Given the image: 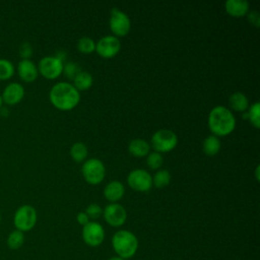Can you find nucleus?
<instances>
[{
  "instance_id": "1",
  "label": "nucleus",
  "mask_w": 260,
  "mask_h": 260,
  "mask_svg": "<svg viewBox=\"0 0 260 260\" xmlns=\"http://www.w3.org/2000/svg\"><path fill=\"white\" fill-rule=\"evenodd\" d=\"M49 99L55 108L61 111H69L77 106L80 101V94L73 84L58 82L50 89Z\"/></svg>"
},
{
  "instance_id": "2",
  "label": "nucleus",
  "mask_w": 260,
  "mask_h": 260,
  "mask_svg": "<svg viewBox=\"0 0 260 260\" xmlns=\"http://www.w3.org/2000/svg\"><path fill=\"white\" fill-rule=\"evenodd\" d=\"M208 127L215 136H225L232 133L236 127L234 114L223 106L214 107L208 115Z\"/></svg>"
},
{
  "instance_id": "3",
  "label": "nucleus",
  "mask_w": 260,
  "mask_h": 260,
  "mask_svg": "<svg viewBox=\"0 0 260 260\" xmlns=\"http://www.w3.org/2000/svg\"><path fill=\"white\" fill-rule=\"evenodd\" d=\"M138 239L130 231L120 230L112 238V247L117 256L126 260L133 257L138 250Z\"/></svg>"
},
{
  "instance_id": "4",
  "label": "nucleus",
  "mask_w": 260,
  "mask_h": 260,
  "mask_svg": "<svg viewBox=\"0 0 260 260\" xmlns=\"http://www.w3.org/2000/svg\"><path fill=\"white\" fill-rule=\"evenodd\" d=\"M38 220V213L34 206L29 204L20 205L14 212L13 224L15 230L22 233L32 230Z\"/></svg>"
},
{
  "instance_id": "5",
  "label": "nucleus",
  "mask_w": 260,
  "mask_h": 260,
  "mask_svg": "<svg viewBox=\"0 0 260 260\" xmlns=\"http://www.w3.org/2000/svg\"><path fill=\"white\" fill-rule=\"evenodd\" d=\"M178 143L175 132L169 129H159L151 137V146L156 152H168L173 150Z\"/></svg>"
},
{
  "instance_id": "6",
  "label": "nucleus",
  "mask_w": 260,
  "mask_h": 260,
  "mask_svg": "<svg viewBox=\"0 0 260 260\" xmlns=\"http://www.w3.org/2000/svg\"><path fill=\"white\" fill-rule=\"evenodd\" d=\"M81 173L88 184L96 185L104 180L106 176V168L101 159L89 158L83 162Z\"/></svg>"
},
{
  "instance_id": "7",
  "label": "nucleus",
  "mask_w": 260,
  "mask_h": 260,
  "mask_svg": "<svg viewBox=\"0 0 260 260\" xmlns=\"http://www.w3.org/2000/svg\"><path fill=\"white\" fill-rule=\"evenodd\" d=\"M63 62L55 56H45L38 64V71L47 79H55L63 72Z\"/></svg>"
},
{
  "instance_id": "8",
  "label": "nucleus",
  "mask_w": 260,
  "mask_h": 260,
  "mask_svg": "<svg viewBox=\"0 0 260 260\" xmlns=\"http://www.w3.org/2000/svg\"><path fill=\"white\" fill-rule=\"evenodd\" d=\"M131 27L130 18L126 13L119 10L118 8L114 7L111 10V17H110V28L115 36L124 37L126 36Z\"/></svg>"
},
{
  "instance_id": "9",
  "label": "nucleus",
  "mask_w": 260,
  "mask_h": 260,
  "mask_svg": "<svg viewBox=\"0 0 260 260\" xmlns=\"http://www.w3.org/2000/svg\"><path fill=\"white\" fill-rule=\"evenodd\" d=\"M82 239L89 247H98L105 240V230L101 223L89 221L82 228Z\"/></svg>"
},
{
  "instance_id": "10",
  "label": "nucleus",
  "mask_w": 260,
  "mask_h": 260,
  "mask_svg": "<svg viewBox=\"0 0 260 260\" xmlns=\"http://www.w3.org/2000/svg\"><path fill=\"white\" fill-rule=\"evenodd\" d=\"M128 185L136 191L146 192L152 186V177L143 169H136L129 173L127 177Z\"/></svg>"
},
{
  "instance_id": "11",
  "label": "nucleus",
  "mask_w": 260,
  "mask_h": 260,
  "mask_svg": "<svg viewBox=\"0 0 260 260\" xmlns=\"http://www.w3.org/2000/svg\"><path fill=\"white\" fill-rule=\"evenodd\" d=\"M103 215L106 222L114 228H119L123 225L127 218L126 209L118 203L108 204L103 209Z\"/></svg>"
},
{
  "instance_id": "12",
  "label": "nucleus",
  "mask_w": 260,
  "mask_h": 260,
  "mask_svg": "<svg viewBox=\"0 0 260 260\" xmlns=\"http://www.w3.org/2000/svg\"><path fill=\"white\" fill-rule=\"evenodd\" d=\"M121 48V43L115 36H106L98 41L95 44L96 53L106 59L116 56Z\"/></svg>"
},
{
  "instance_id": "13",
  "label": "nucleus",
  "mask_w": 260,
  "mask_h": 260,
  "mask_svg": "<svg viewBox=\"0 0 260 260\" xmlns=\"http://www.w3.org/2000/svg\"><path fill=\"white\" fill-rule=\"evenodd\" d=\"M24 87L19 82H9L0 93L2 103L7 106H14L21 102L24 96Z\"/></svg>"
},
{
  "instance_id": "14",
  "label": "nucleus",
  "mask_w": 260,
  "mask_h": 260,
  "mask_svg": "<svg viewBox=\"0 0 260 260\" xmlns=\"http://www.w3.org/2000/svg\"><path fill=\"white\" fill-rule=\"evenodd\" d=\"M19 78L24 82H32L39 75L38 66L30 59H21L16 67Z\"/></svg>"
},
{
  "instance_id": "15",
  "label": "nucleus",
  "mask_w": 260,
  "mask_h": 260,
  "mask_svg": "<svg viewBox=\"0 0 260 260\" xmlns=\"http://www.w3.org/2000/svg\"><path fill=\"white\" fill-rule=\"evenodd\" d=\"M225 11L234 17H242L249 10V3L246 0H228L224 3Z\"/></svg>"
},
{
  "instance_id": "16",
  "label": "nucleus",
  "mask_w": 260,
  "mask_h": 260,
  "mask_svg": "<svg viewBox=\"0 0 260 260\" xmlns=\"http://www.w3.org/2000/svg\"><path fill=\"white\" fill-rule=\"evenodd\" d=\"M125 193V188L123 184L119 181H112L110 182L104 189V196L107 200L115 203L116 201L120 200Z\"/></svg>"
},
{
  "instance_id": "17",
  "label": "nucleus",
  "mask_w": 260,
  "mask_h": 260,
  "mask_svg": "<svg viewBox=\"0 0 260 260\" xmlns=\"http://www.w3.org/2000/svg\"><path fill=\"white\" fill-rule=\"evenodd\" d=\"M150 149L149 144L141 138H135L130 141L128 145L129 152L136 157H143L148 154Z\"/></svg>"
},
{
  "instance_id": "18",
  "label": "nucleus",
  "mask_w": 260,
  "mask_h": 260,
  "mask_svg": "<svg viewBox=\"0 0 260 260\" xmlns=\"http://www.w3.org/2000/svg\"><path fill=\"white\" fill-rule=\"evenodd\" d=\"M230 106L237 112H244L249 107V101L247 96L242 92H234L229 99Z\"/></svg>"
},
{
  "instance_id": "19",
  "label": "nucleus",
  "mask_w": 260,
  "mask_h": 260,
  "mask_svg": "<svg viewBox=\"0 0 260 260\" xmlns=\"http://www.w3.org/2000/svg\"><path fill=\"white\" fill-rule=\"evenodd\" d=\"M203 152L208 156L215 155L220 149V140L215 135L207 136L202 144Z\"/></svg>"
},
{
  "instance_id": "20",
  "label": "nucleus",
  "mask_w": 260,
  "mask_h": 260,
  "mask_svg": "<svg viewBox=\"0 0 260 260\" xmlns=\"http://www.w3.org/2000/svg\"><path fill=\"white\" fill-rule=\"evenodd\" d=\"M24 240H25L24 233L18 230H13L8 234L6 239V244L10 250L15 251L22 247V245L24 244Z\"/></svg>"
},
{
  "instance_id": "21",
  "label": "nucleus",
  "mask_w": 260,
  "mask_h": 260,
  "mask_svg": "<svg viewBox=\"0 0 260 260\" xmlns=\"http://www.w3.org/2000/svg\"><path fill=\"white\" fill-rule=\"evenodd\" d=\"M92 85V76L86 71H80L73 79V86L79 90H86Z\"/></svg>"
},
{
  "instance_id": "22",
  "label": "nucleus",
  "mask_w": 260,
  "mask_h": 260,
  "mask_svg": "<svg viewBox=\"0 0 260 260\" xmlns=\"http://www.w3.org/2000/svg\"><path fill=\"white\" fill-rule=\"evenodd\" d=\"M70 155L76 162H81L87 156V147L82 142H76L70 147Z\"/></svg>"
},
{
  "instance_id": "23",
  "label": "nucleus",
  "mask_w": 260,
  "mask_h": 260,
  "mask_svg": "<svg viewBox=\"0 0 260 260\" xmlns=\"http://www.w3.org/2000/svg\"><path fill=\"white\" fill-rule=\"evenodd\" d=\"M15 72V67L8 59L0 58V80L10 79Z\"/></svg>"
},
{
  "instance_id": "24",
  "label": "nucleus",
  "mask_w": 260,
  "mask_h": 260,
  "mask_svg": "<svg viewBox=\"0 0 260 260\" xmlns=\"http://www.w3.org/2000/svg\"><path fill=\"white\" fill-rule=\"evenodd\" d=\"M170 181H171V174L168 170L157 171L152 178V184L156 188H164L168 186Z\"/></svg>"
},
{
  "instance_id": "25",
  "label": "nucleus",
  "mask_w": 260,
  "mask_h": 260,
  "mask_svg": "<svg viewBox=\"0 0 260 260\" xmlns=\"http://www.w3.org/2000/svg\"><path fill=\"white\" fill-rule=\"evenodd\" d=\"M247 119L250 120L251 124L255 127V128H259L260 127V103L256 102L254 103L249 111L247 112Z\"/></svg>"
},
{
  "instance_id": "26",
  "label": "nucleus",
  "mask_w": 260,
  "mask_h": 260,
  "mask_svg": "<svg viewBox=\"0 0 260 260\" xmlns=\"http://www.w3.org/2000/svg\"><path fill=\"white\" fill-rule=\"evenodd\" d=\"M77 49L83 54H89L95 51V43L92 39L88 37L80 38L77 42Z\"/></svg>"
},
{
  "instance_id": "27",
  "label": "nucleus",
  "mask_w": 260,
  "mask_h": 260,
  "mask_svg": "<svg viewBox=\"0 0 260 260\" xmlns=\"http://www.w3.org/2000/svg\"><path fill=\"white\" fill-rule=\"evenodd\" d=\"M162 160H164V158H162L161 154L159 152L153 151L147 155L146 164L151 170H156V169L160 168V166L162 165Z\"/></svg>"
},
{
  "instance_id": "28",
  "label": "nucleus",
  "mask_w": 260,
  "mask_h": 260,
  "mask_svg": "<svg viewBox=\"0 0 260 260\" xmlns=\"http://www.w3.org/2000/svg\"><path fill=\"white\" fill-rule=\"evenodd\" d=\"M81 71L79 65L74 62H68L63 65V72L64 75L69 79H74V77Z\"/></svg>"
},
{
  "instance_id": "29",
  "label": "nucleus",
  "mask_w": 260,
  "mask_h": 260,
  "mask_svg": "<svg viewBox=\"0 0 260 260\" xmlns=\"http://www.w3.org/2000/svg\"><path fill=\"white\" fill-rule=\"evenodd\" d=\"M84 212L87 214V216H88L89 218L96 219V218H99V217L103 214V209L101 208L100 205H98V204H95V203H91V204H89V205L86 207V209H85Z\"/></svg>"
},
{
  "instance_id": "30",
  "label": "nucleus",
  "mask_w": 260,
  "mask_h": 260,
  "mask_svg": "<svg viewBox=\"0 0 260 260\" xmlns=\"http://www.w3.org/2000/svg\"><path fill=\"white\" fill-rule=\"evenodd\" d=\"M19 55L22 59H29L32 55V47L29 43L23 42L19 46Z\"/></svg>"
},
{
  "instance_id": "31",
  "label": "nucleus",
  "mask_w": 260,
  "mask_h": 260,
  "mask_svg": "<svg viewBox=\"0 0 260 260\" xmlns=\"http://www.w3.org/2000/svg\"><path fill=\"white\" fill-rule=\"evenodd\" d=\"M248 19H249L251 24L255 25L256 27H259V25H260V14L257 11L249 12Z\"/></svg>"
},
{
  "instance_id": "32",
  "label": "nucleus",
  "mask_w": 260,
  "mask_h": 260,
  "mask_svg": "<svg viewBox=\"0 0 260 260\" xmlns=\"http://www.w3.org/2000/svg\"><path fill=\"white\" fill-rule=\"evenodd\" d=\"M76 219L80 225H85L86 223L89 222V217L87 216V214L85 212H78Z\"/></svg>"
},
{
  "instance_id": "33",
  "label": "nucleus",
  "mask_w": 260,
  "mask_h": 260,
  "mask_svg": "<svg viewBox=\"0 0 260 260\" xmlns=\"http://www.w3.org/2000/svg\"><path fill=\"white\" fill-rule=\"evenodd\" d=\"M66 55H67V54H66V52H64L63 50H60V51H58V52L56 53L55 57H56V58H58L59 60H61V61L63 62V61L66 59Z\"/></svg>"
},
{
  "instance_id": "34",
  "label": "nucleus",
  "mask_w": 260,
  "mask_h": 260,
  "mask_svg": "<svg viewBox=\"0 0 260 260\" xmlns=\"http://www.w3.org/2000/svg\"><path fill=\"white\" fill-rule=\"evenodd\" d=\"M259 169H260V167L257 166L256 170H255V176H256V180L257 181H259Z\"/></svg>"
},
{
  "instance_id": "35",
  "label": "nucleus",
  "mask_w": 260,
  "mask_h": 260,
  "mask_svg": "<svg viewBox=\"0 0 260 260\" xmlns=\"http://www.w3.org/2000/svg\"><path fill=\"white\" fill-rule=\"evenodd\" d=\"M108 260H124V259H122V258L119 257V256H113V257L109 258Z\"/></svg>"
},
{
  "instance_id": "36",
  "label": "nucleus",
  "mask_w": 260,
  "mask_h": 260,
  "mask_svg": "<svg viewBox=\"0 0 260 260\" xmlns=\"http://www.w3.org/2000/svg\"><path fill=\"white\" fill-rule=\"evenodd\" d=\"M2 105H3V103H2V99H1V95H0V109H1Z\"/></svg>"
},
{
  "instance_id": "37",
  "label": "nucleus",
  "mask_w": 260,
  "mask_h": 260,
  "mask_svg": "<svg viewBox=\"0 0 260 260\" xmlns=\"http://www.w3.org/2000/svg\"><path fill=\"white\" fill-rule=\"evenodd\" d=\"M0 222H1V213H0Z\"/></svg>"
}]
</instances>
